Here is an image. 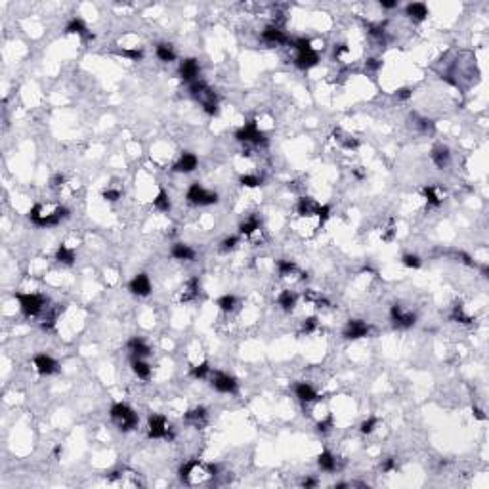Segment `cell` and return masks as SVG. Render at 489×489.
I'll use <instances>...</instances> for the list:
<instances>
[{
    "label": "cell",
    "instance_id": "24",
    "mask_svg": "<svg viewBox=\"0 0 489 489\" xmlns=\"http://www.w3.org/2000/svg\"><path fill=\"white\" fill-rule=\"evenodd\" d=\"M318 208H319V203H316L312 197H300L298 203H296V212L300 216H306V218L318 214Z\"/></svg>",
    "mask_w": 489,
    "mask_h": 489
},
{
    "label": "cell",
    "instance_id": "41",
    "mask_svg": "<svg viewBox=\"0 0 489 489\" xmlns=\"http://www.w3.org/2000/svg\"><path fill=\"white\" fill-rule=\"evenodd\" d=\"M318 327H319V319L316 318V316H312V318L304 319V323H302V333H304V335H312Z\"/></svg>",
    "mask_w": 489,
    "mask_h": 489
},
{
    "label": "cell",
    "instance_id": "50",
    "mask_svg": "<svg viewBox=\"0 0 489 489\" xmlns=\"http://www.w3.org/2000/svg\"><path fill=\"white\" fill-rule=\"evenodd\" d=\"M394 470H397V463L394 457H390L382 463V472H394Z\"/></svg>",
    "mask_w": 489,
    "mask_h": 489
},
{
    "label": "cell",
    "instance_id": "17",
    "mask_svg": "<svg viewBox=\"0 0 489 489\" xmlns=\"http://www.w3.org/2000/svg\"><path fill=\"white\" fill-rule=\"evenodd\" d=\"M65 33H67V34H78V36H82L84 40H94V34L90 33L88 25H86L80 17H73V19H69V23L65 25Z\"/></svg>",
    "mask_w": 489,
    "mask_h": 489
},
{
    "label": "cell",
    "instance_id": "3",
    "mask_svg": "<svg viewBox=\"0 0 489 489\" xmlns=\"http://www.w3.org/2000/svg\"><path fill=\"white\" fill-rule=\"evenodd\" d=\"M189 92L191 96L201 102L203 109H205L206 115L210 117H216L220 113V107H218V96L214 94V90H210L208 86L203 82V80H195L189 84Z\"/></svg>",
    "mask_w": 489,
    "mask_h": 489
},
{
    "label": "cell",
    "instance_id": "18",
    "mask_svg": "<svg viewBox=\"0 0 489 489\" xmlns=\"http://www.w3.org/2000/svg\"><path fill=\"white\" fill-rule=\"evenodd\" d=\"M428 14H430V10L424 2H409V4L405 6V16L409 17V19H413L415 23L424 21V19L428 17Z\"/></svg>",
    "mask_w": 489,
    "mask_h": 489
},
{
    "label": "cell",
    "instance_id": "38",
    "mask_svg": "<svg viewBox=\"0 0 489 489\" xmlns=\"http://www.w3.org/2000/svg\"><path fill=\"white\" fill-rule=\"evenodd\" d=\"M119 56L122 58H128L130 61H140L144 58V50L142 48H122V50L117 52Z\"/></svg>",
    "mask_w": 489,
    "mask_h": 489
},
{
    "label": "cell",
    "instance_id": "1",
    "mask_svg": "<svg viewBox=\"0 0 489 489\" xmlns=\"http://www.w3.org/2000/svg\"><path fill=\"white\" fill-rule=\"evenodd\" d=\"M67 218H69L67 206H56L52 212H44L42 205H34L29 210V220L34 226H38V228H54V226H60Z\"/></svg>",
    "mask_w": 489,
    "mask_h": 489
},
{
    "label": "cell",
    "instance_id": "12",
    "mask_svg": "<svg viewBox=\"0 0 489 489\" xmlns=\"http://www.w3.org/2000/svg\"><path fill=\"white\" fill-rule=\"evenodd\" d=\"M151 279L147 274H138L130 279L128 283V291L134 294V296H149L151 294Z\"/></svg>",
    "mask_w": 489,
    "mask_h": 489
},
{
    "label": "cell",
    "instance_id": "5",
    "mask_svg": "<svg viewBox=\"0 0 489 489\" xmlns=\"http://www.w3.org/2000/svg\"><path fill=\"white\" fill-rule=\"evenodd\" d=\"M186 199H188V203H191V205L195 206H210V205H216L220 201V195L216 191H212V189L203 188L199 182H195V184H191L188 188Z\"/></svg>",
    "mask_w": 489,
    "mask_h": 489
},
{
    "label": "cell",
    "instance_id": "48",
    "mask_svg": "<svg viewBox=\"0 0 489 489\" xmlns=\"http://www.w3.org/2000/svg\"><path fill=\"white\" fill-rule=\"evenodd\" d=\"M316 428H318L319 434H327V432H331V428H333V417H327V419H323V421H319Z\"/></svg>",
    "mask_w": 489,
    "mask_h": 489
},
{
    "label": "cell",
    "instance_id": "58",
    "mask_svg": "<svg viewBox=\"0 0 489 489\" xmlns=\"http://www.w3.org/2000/svg\"><path fill=\"white\" fill-rule=\"evenodd\" d=\"M61 451H63V449H61V447L58 446V447H56V449H54V455H56V457H60V455H61Z\"/></svg>",
    "mask_w": 489,
    "mask_h": 489
},
{
    "label": "cell",
    "instance_id": "45",
    "mask_svg": "<svg viewBox=\"0 0 489 489\" xmlns=\"http://www.w3.org/2000/svg\"><path fill=\"white\" fill-rule=\"evenodd\" d=\"M377 424H378V419H377V417H369L367 421L361 422L360 432H361V434H371V432L375 430V426H377Z\"/></svg>",
    "mask_w": 489,
    "mask_h": 489
},
{
    "label": "cell",
    "instance_id": "16",
    "mask_svg": "<svg viewBox=\"0 0 489 489\" xmlns=\"http://www.w3.org/2000/svg\"><path fill=\"white\" fill-rule=\"evenodd\" d=\"M197 166H199L197 155L189 153V151H184V153L180 155V159L176 161V164H174V172H178V174H189V172L195 170Z\"/></svg>",
    "mask_w": 489,
    "mask_h": 489
},
{
    "label": "cell",
    "instance_id": "35",
    "mask_svg": "<svg viewBox=\"0 0 489 489\" xmlns=\"http://www.w3.org/2000/svg\"><path fill=\"white\" fill-rule=\"evenodd\" d=\"M197 294H199V279L197 277H191L188 283H186V291L182 294V302L193 300Z\"/></svg>",
    "mask_w": 489,
    "mask_h": 489
},
{
    "label": "cell",
    "instance_id": "11",
    "mask_svg": "<svg viewBox=\"0 0 489 489\" xmlns=\"http://www.w3.org/2000/svg\"><path fill=\"white\" fill-rule=\"evenodd\" d=\"M390 319L397 329H409L417 323V316L413 312H405L399 304H394L390 308Z\"/></svg>",
    "mask_w": 489,
    "mask_h": 489
},
{
    "label": "cell",
    "instance_id": "52",
    "mask_svg": "<svg viewBox=\"0 0 489 489\" xmlns=\"http://www.w3.org/2000/svg\"><path fill=\"white\" fill-rule=\"evenodd\" d=\"M344 54H348V46H346V44H338V46H335V58H340V56H344Z\"/></svg>",
    "mask_w": 489,
    "mask_h": 489
},
{
    "label": "cell",
    "instance_id": "34",
    "mask_svg": "<svg viewBox=\"0 0 489 489\" xmlns=\"http://www.w3.org/2000/svg\"><path fill=\"white\" fill-rule=\"evenodd\" d=\"M184 419L188 422H193V424H201V422L206 421V409L205 407H193V409H189L186 415H184Z\"/></svg>",
    "mask_w": 489,
    "mask_h": 489
},
{
    "label": "cell",
    "instance_id": "46",
    "mask_svg": "<svg viewBox=\"0 0 489 489\" xmlns=\"http://www.w3.org/2000/svg\"><path fill=\"white\" fill-rule=\"evenodd\" d=\"M316 216H318L319 224H321V226H323V224H325L327 220H329V218H331V206H329V205H319V208H318V214H316Z\"/></svg>",
    "mask_w": 489,
    "mask_h": 489
},
{
    "label": "cell",
    "instance_id": "28",
    "mask_svg": "<svg viewBox=\"0 0 489 489\" xmlns=\"http://www.w3.org/2000/svg\"><path fill=\"white\" fill-rule=\"evenodd\" d=\"M56 260H58L60 264H63V266H73L75 260H77V254H75V250L71 249V247H67V245H60L58 250H56Z\"/></svg>",
    "mask_w": 489,
    "mask_h": 489
},
{
    "label": "cell",
    "instance_id": "40",
    "mask_svg": "<svg viewBox=\"0 0 489 489\" xmlns=\"http://www.w3.org/2000/svg\"><path fill=\"white\" fill-rule=\"evenodd\" d=\"M239 182L241 186H245V188H258L262 184V178L256 176V174H243L239 178Z\"/></svg>",
    "mask_w": 489,
    "mask_h": 489
},
{
    "label": "cell",
    "instance_id": "31",
    "mask_svg": "<svg viewBox=\"0 0 489 489\" xmlns=\"http://www.w3.org/2000/svg\"><path fill=\"white\" fill-rule=\"evenodd\" d=\"M153 206L159 210V212H170L172 208V203H170V197H168V193L164 191V189H161L159 193H157V197L153 199Z\"/></svg>",
    "mask_w": 489,
    "mask_h": 489
},
{
    "label": "cell",
    "instance_id": "30",
    "mask_svg": "<svg viewBox=\"0 0 489 489\" xmlns=\"http://www.w3.org/2000/svg\"><path fill=\"white\" fill-rule=\"evenodd\" d=\"M275 268H277V274L281 275V277H291V275H294L296 272H298V266H296L292 260H287V258L277 260V262H275Z\"/></svg>",
    "mask_w": 489,
    "mask_h": 489
},
{
    "label": "cell",
    "instance_id": "36",
    "mask_svg": "<svg viewBox=\"0 0 489 489\" xmlns=\"http://www.w3.org/2000/svg\"><path fill=\"white\" fill-rule=\"evenodd\" d=\"M216 306L222 309V312H226V314H230V312H233L235 306H237V298H235L233 294H224V296H220V298L216 300Z\"/></svg>",
    "mask_w": 489,
    "mask_h": 489
},
{
    "label": "cell",
    "instance_id": "42",
    "mask_svg": "<svg viewBox=\"0 0 489 489\" xmlns=\"http://www.w3.org/2000/svg\"><path fill=\"white\" fill-rule=\"evenodd\" d=\"M237 245H239V237H237V235H230V237H226V239L220 243V250H222V252H230V250H233Z\"/></svg>",
    "mask_w": 489,
    "mask_h": 489
},
{
    "label": "cell",
    "instance_id": "4",
    "mask_svg": "<svg viewBox=\"0 0 489 489\" xmlns=\"http://www.w3.org/2000/svg\"><path fill=\"white\" fill-rule=\"evenodd\" d=\"M16 300L19 302V309L25 318H36L46 309V296L36 294V292H17Z\"/></svg>",
    "mask_w": 489,
    "mask_h": 489
},
{
    "label": "cell",
    "instance_id": "9",
    "mask_svg": "<svg viewBox=\"0 0 489 489\" xmlns=\"http://www.w3.org/2000/svg\"><path fill=\"white\" fill-rule=\"evenodd\" d=\"M371 333V325L363 319H350L342 329V336L346 340H360Z\"/></svg>",
    "mask_w": 489,
    "mask_h": 489
},
{
    "label": "cell",
    "instance_id": "26",
    "mask_svg": "<svg viewBox=\"0 0 489 489\" xmlns=\"http://www.w3.org/2000/svg\"><path fill=\"white\" fill-rule=\"evenodd\" d=\"M260 228H262V220L258 216H250L245 222L239 224V233L245 235V237H250V235H254L256 232H260Z\"/></svg>",
    "mask_w": 489,
    "mask_h": 489
},
{
    "label": "cell",
    "instance_id": "15",
    "mask_svg": "<svg viewBox=\"0 0 489 489\" xmlns=\"http://www.w3.org/2000/svg\"><path fill=\"white\" fill-rule=\"evenodd\" d=\"M430 159H432V163L436 164V168L443 170V168H447L449 161H451V151L443 144H436L432 147V151H430Z\"/></svg>",
    "mask_w": 489,
    "mask_h": 489
},
{
    "label": "cell",
    "instance_id": "20",
    "mask_svg": "<svg viewBox=\"0 0 489 489\" xmlns=\"http://www.w3.org/2000/svg\"><path fill=\"white\" fill-rule=\"evenodd\" d=\"M170 254L174 260H182V262H193L197 258L195 249H191L186 243H174L170 249Z\"/></svg>",
    "mask_w": 489,
    "mask_h": 489
},
{
    "label": "cell",
    "instance_id": "32",
    "mask_svg": "<svg viewBox=\"0 0 489 489\" xmlns=\"http://www.w3.org/2000/svg\"><path fill=\"white\" fill-rule=\"evenodd\" d=\"M422 193H424L426 203H428L430 206H439L441 203H443V199H441V195H439V191L436 186H424Z\"/></svg>",
    "mask_w": 489,
    "mask_h": 489
},
{
    "label": "cell",
    "instance_id": "27",
    "mask_svg": "<svg viewBox=\"0 0 489 489\" xmlns=\"http://www.w3.org/2000/svg\"><path fill=\"white\" fill-rule=\"evenodd\" d=\"M318 466L321 472H335L336 470V457L331 451H321L318 457Z\"/></svg>",
    "mask_w": 489,
    "mask_h": 489
},
{
    "label": "cell",
    "instance_id": "6",
    "mask_svg": "<svg viewBox=\"0 0 489 489\" xmlns=\"http://www.w3.org/2000/svg\"><path fill=\"white\" fill-rule=\"evenodd\" d=\"M147 438L149 439H172V426L166 417L151 413L147 417Z\"/></svg>",
    "mask_w": 489,
    "mask_h": 489
},
{
    "label": "cell",
    "instance_id": "8",
    "mask_svg": "<svg viewBox=\"0 0 489 489\" xmlns=\"http://www.w3.org/2000/svg\"><path fill=\"white\" fill-rule=\"evenodd\" d=\"M210 386L220 394H237L239 384L232 375L222 373V371H214V373H210Z\"/></svg>",
    "mask_w": 489,
    "mask_h": 489
},
{
    "label": "cell",
    "instance_id": "7",
    "mask_svg": "<svg viewBox=\"0 0 489 489\" xmlns=\"http://www.w3.org/2000/svg\"><path fill=\"white\" fill-rule=\"evenodd\" d=\"M235 140L241 144H254V146H266L268 136L258 128L256 120H249L235 132Z\"/></svg>",
    "mask_w": 489,
    "mask_h": 489
},
{
    "label": "cell",
    "instance_id": "25",
    "mask_svg": "<svg viewBox=\"0 0 489 489\" xmlns=\"http://www.w3.org/2000/svg\"><path fill=\"white\" fill-rule=\"evenodd\" d=\"M132 373L142 380L151 378V365L144 361V358H132Z\"/></svg>",
    "mask_w": 489,
    "mask_h": 489
},
{
    "label": "cell",
    "instance_id": "44",
    "mask_svg": "<svg viewBox=\"0 0 489 489\" xmlns=\"http://www.w3.org/2000/svg\"><path fill=\"white\" fill-rule=\"evenodd\" d=\"M415 120H417V122H415V124H417V128L421 130V132H424V134H428V132H434V122H432L430 119H422V117H417Z\"/></svg>",
    "mask_w": 489,
    "mask_h": 489
},
{
    "label": "cell",
    "instance_id": "49",
    "mask_svg": "<svg viewBox=\"0 0 489 489\" xmlns=\"http://www.w3.org/2000/svg\"><path fill=\"white\" fill-rule=\"evenodd\" d=\"M120 195H122V193H120V189H111V188H109V189H105V191H103V199H105V201H111V203L119 201Z\"/></svg>",
    "mask_w": 489,
    "mask_h": 489
},
{
    "label": "cell",
    "instance_id": "54",
    "mask_svg": "<svg viewBox=\"0 0 489 489\" xmlns=\"http://www.w3.org/2000/svg\"><path fill=\"white\" fill-rule=\"evenodd\" d=\"M63 182H65V178H63L61 174L54 176V178H52V188H61V186H63Z\"/></svg>",
    "mask_w": 489,
    "mask_h": 489
},
{
    "label": "cell",
    "instance_id": "13",
    "mask_svg": "<svg viewBox=\"0 0 489 489\" xmlns=\"http://www.w3.org/2000/svg\"><path fill=\"white\" fill-rule=\"evenodd\" d=\"M199 73H201V67H199V61L195 58H188L180 63V78L184 82H195L199 80Z\"/></svg>",
    "mask_w": 489,
    "mask_h": 489
},
{
    "label": "cell",
    "instance_id": "37",
    "mask_svg": "<svg viewBox=\"0 0 489 489\" xmlns=\"http://www.w3.org/2000/svg\"><path fill=\"white\" fill-rule=\"evenodd\" d=\"M296 50V54H300V52H308V50H314V46H312V40L309 38H306V36H300V38H294V40H291L289 42Z\"/></svg>",
    "mask_w": 489,
    "mask_h": 489
},
{
    "label": "cell",
    "instance_id": "22",
    "mask_svg": "<svg viewBox=\"0 0 489 489\" xmlns=\"http://www.w3.org/2000/svg\"><path fill=\"white\" fill-rule=\"evenodd\" d=\"M126 346H128L132 358H147V355L151 353V348H149L146 340L140 338V336H132Z\"/></svg>",
    "mask_w": 489,
    "mask_h": 489
},
{
    "label": "cell",
    "instance_id": "47",
    "mask_svg": "<svg viewBox=\"0 0 489 489\" xmlns=\"http://www.w3.org/2000/svg\"><path fill=\"white\" fill-rule=\"evenodd\" d=\"M338 142H340L346 149H355V147L360 146V142H358L353 136H348V134H344L342 138H338Z\"/></svg>",
    "mask_w": 489,
    "mask_h": 489
},
{
    "label": "cell",
    "instance_id": "19",
    "mask_svg": "<svg viewBox=\"0 0 489 489\" xmlns=\"http://www.w3.org/2000/svg\"><path fill=\"white\" fill-rule=\"evenodd\" d=\"M294 395L298 397V402H302V404H312V402L318 399L316 388L312 386L309 382H304V380L294 384Z\"/></svg>",
    "mask_w": 489,
    "mask_h": 489
},
{
    "label": "cell",
    "instance_id": "33",
    "mask_svg": "<svg viewBox=\"0 0 489 489\" xmlns=\"http://www.w3.org/2000/svg\"><path fill=\"white\" fill-rule=\"evenodd\" d=\"M210 373H212V367H210V363H208V361H201V363H197V365H193V367H191V371H189V375H191L193 378H197V380H203V378H206Z\"/></svg>",
    "mask_w": 489,
    "mask_h": 489
},
{
    "label": "cell",
    "instance_id": "56",
    "mask_svg": "<svg viewBox=\"0 0 489 489\" xmlns=\"http://www.w3.org/2000/svg\"><path fill=\"white\" fill-rule=\"evenodd\" d=\"M318 485V480L316 478H306L304 480V487H316Z\"/></svg>",
    "mask_w": 489,
    "mask_h": 489
},
{
    "label": "cell",
    "instance_id": "39",
    "mask_svg": "<svg viewBox=\"0 0 489 489\" xmlns=\"http://www.w3.org/2000/svg\"><path fill=\"white\" fill-rule=\"evenodd\" d=\"M402 264H404L405 268H411V270H419V268L422 266V260L417 254H404L402 256Z\"/></svg>",
    "mask_w": 489,
    "mask_h": 489
},
{
    "label": "cell",
    "instance_id": "2",
    "mask_svg": "<svg viewBox=\"0 0 489 489\" xmlns=\"http://www.w3.org/2000/svg\"><path fill=\"white\" fill-rule=\"evenodd\" d=\"M109 417H111V421L117 424V428H119L120 432H130V430L136 428L138 422H140L138 413L134 411L130 405L122 404V402H117V404L111 405Z\"/></svg>",
    "mask_w": 489,
    "mask_h": 489
},
{
    "label": "cell",
    "instance_id": "10",
    "mask_svg": "<svg viewBox=\"0 0 489 489\" xmlns=\"http://www.w3.org/2000/svg\"><path fill=\"white\" fill-rule=\"evenodd\" d=\"M33 367L38 375L50 377V375H54V373H58L60 363L54 360L52 355H48V353H36V355L33 358Z\"/></svg>",
    "mask_w": 489,
    "mask_h": 489
},
{
    "label": "cell",
    "instance_id": "14",
    "mask_svg": "<svg viewBox=\"0 0 489 489\" xmlns=\"http://www.w3.org/2000/svg\"><path fill=\"white\" fill-rule=\"evenodd\" d=\"M262 40L272 46H281V44H289V36L285 34V31H281L277 25H268L264 31H262Z\"/></svg>",
    "mask_w": 489,
    "mask_h": 489
},
{
    "label": "cell",
    "instance_id": "53",
    "mask_svg": "<svg viewBox=\"0 0 489 489\" xmlns=\"http://www.w3.org/2000/svg\"><path fill=\"white\" fill-rule=\"evenodd\" d=\"M380 6L384 10H392L397 6V0H380Z\"/></svg>",
    "mask_w": 489,
    "mask_h": 489
},
{
    "label": "cell",
    "instance_id": "43",
    "mask_svg": "<svg viewBox=\"0 0 489 489\" xmlns=\"http://www.w3.org/2000/svg\"><path fill=\"white\" fill-rule=\"evenodd\" d=\"M451 319H453V321H459V323H472V318L464 314V312H463V306H455V308H453Z\"/></svg>",
    "mask_w": 489,
    "mask_h": 489
},
{
    "label": "cell",
    "instance_id": "51",
    "mask_svg": "<svg viewBox=\"0 0 489 489\" xmlns=\"http://www.w3.org/2000/svg\"><path fill=\"white\" fill-rule=\"evenodd\" d=\"M395 98H397V100H409V98H411V90H409V88H402V90L395 92Z\"/></svg>",
    "mask_w": 489,
    "mask_h": 489
},
{
    "label": "cell",
    "instance_id": "21",
    "mask_svg": "<svg viewBox=\"0 0 489 489\" xmlns=\"http://www.w3.org/2000/svg\"><path fill=\"white\" fill-rule=\"evenodd\" d=\"M319 63V54L316 50H308V52H300V54H296V58H294V65L298 69H302V71H308V69L316 67Z\"/></svg>",
    "mask_w": 489,
    "mask_h": 489
},
{
    "label": "cell",
    "instance_id": "55",
    "mask_svg": "<svg viewBox=\"0 0 489 489\" xmlns=\"http://www.w3.org/2000/svg\"><path fill=\"white\" fill-rule=\"evenodd\" d=\"M380 65H382V61H378V60H369V61H367V67H369L371 71H377Z\"/></svg>",
    "mask_w": 489,
    "mask_h": 489
},
{
    "label": "cell",
    "instance_id": "29",
    "mask_svg": "<svg viewBox=\"0 0 489 489\" xmlns=\"http://www.w3.org/2000/svg\"><path fill=\"white\" fill-rule=\"evenodd\" d=\"M155 54H157V58H159L161 61H164V63H170V61L176 60V52H174V48H172L170 44H166V42L157 44Z\"/></svg>",
    "mask_w": 489,
    "mask_h": 489
},
{
    "label": "cell",
    "instance_id": "57",
    "mask_svg": "<svg viewBox=\"0 0 489 489\" xmlns=\"http://www.w3.org/2000/svg\"><path fill=\"white\" fill-rule=\"evenodd\" d=\"M472 411H474V415H476V419H480V421H485V415H483V411H481L480 407H474Z\"/></svg>",
    "mask_w": 489,
    "mask_h": 489
},
{
    "label": "cell",
    "instance_id": "23",
    "mask_svg": "<svg viewBox=\"0 0 489 489\" xmlns=\"http://www.w3.org/2000/svg\"><path fill=\"white\" fill-rule=\"evenodd\" d=\"M296 302H298L296 292L289 291V289L281 291L279 292V296H277V306L283 309V312H287V314H291L292 309L296 308Z\"/></svg>",
    "mask_w": 489,
    "mask_h": 489
}]
</instances>
